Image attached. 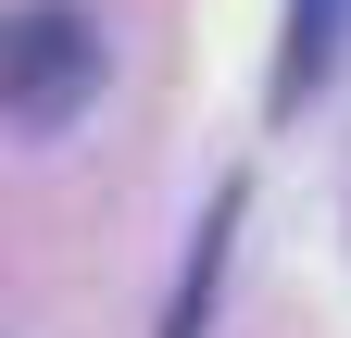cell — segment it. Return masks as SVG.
I'll return each instance as SVG.
<instances>
[{
	"label": "cell",
	"mask_w": 351,
	"mask_h": 338,
	"mask_svg": "<svg viewBox=\"0 0 351 338\" xmlns=\"http://www.w3.org/2000/svg\"><path fill=\"white\" fill-rule=\"evenodd\" d=\"M88 101H101V25L75 0H25L0 25V113H13V138H63Z\"/></svg>",
	"instance_id": "1"
},
{
	"label": "cell",
	"mask_w": 351,
	"mask_h": 338,
	"mask_svg": "<svg viewBox=\"0 0 351 338\" xmlns=\"http://www.w3.org/2000/svg\"><path fill=\"white\" fill-rule=\"evenodd\" d=\"M339 51H351V0H289V25H276V75H263V101L276 113H301L339 75Z\"/></svg>",
	"instance_id": "2"
},
{
	"label": "cell",
	"mask_w": 351,
	"mask_h": 338,
	"mask_svg": "<svg viewBox=\"0 0 351 338\" xmlns=\"http://www.w3.org/2000/svg\"><path fill=\"white\" fill-rule=\"evenodd\" d=\"M226 226H239V188L213 200V226H201V263H189V288H176V313H163V338H201V313H213V263H226Z\"/></svg>",
	"instance_id": "3"
}]
</instances>
